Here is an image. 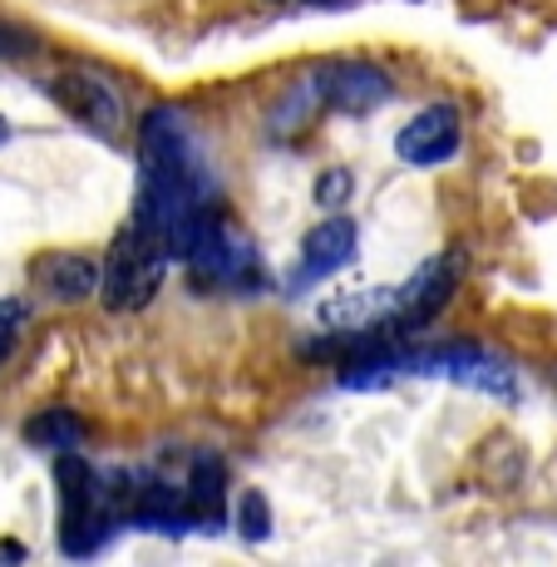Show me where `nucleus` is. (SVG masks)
<instances>
[{"mask_svg":"<svg viewBox=\"0 0 557 567\" xmlns=\"http://www.w3.org/2000/svg\"><path fill=\"white\" fill-rule=\"evenodd\" d=\"M54 484H60V548H64V558H90L124 514H118L114 494L100 484V474H94L74 450L60 454Z\"/></svg>","mask_w":557,"mask_h":567,"instance_id":"obj_1","label":"nucleus"},{"mask_svg":"<svg viewBox=\"0 0 557 567\" xmlns=\"http://www.w3.org/2000/svg\"><path fill=\"white\" fill-rule=\"evenodd\" d=\"M163 267H168V252L148 247L144 237L134 233V223L114 237L104 261V307L109 311H138L158 297L163 287Z\"/></svg>","mask_w":557,"mask_h":567,"instance_id":"obj_2","label":"nucleus"},{"mask_svg":"<svg viewBox=\"0 0 557 567\" xmlns=\"http://www.w3.org/2000/svg\"><path fill=\"white\" fill-rule=\"evenodd\" d=\"M458 144H464V124H458L454 104L420 109L395 134V154L414 163V168H440V163H450L458 154Z\"/></svg>","mask_w":557,"mask_h":567,"instance_id":"obj_3","label":"nucleus"},{"mask_svg":"<svg viewBox=\"0 0 557 567\" xmlns=\"http://www.w3.org/2000/svg\"><path fill=\"white\" fill-rule=\"evenodd\" d=\"M316 84H321V100L331 109H341V114H375V109L390 104V94H395L385 70H375V64H365V60L326 64V70L316 74Z\"/></svg>","mask_w":557,"mask_h":567,"instance_id":"obj_4","label":"nucleus"},{"mask_svg":"<svg viewBox=\"0 0 557 567\" xmlns=\"http://www.w3.org/2000/svg\"><path fill=\"white\" fill-rule=\"evenodd\" d=\"M454 281H458V252H444L440 261H424L405 287H400L395 316H390V331H410V326L434 321V311L450 301Z\"/></svg>","mask_w":557,"mask_h":567,"instance_id":"obj_5","label":"nucleus"},{"mask_svg":"<svg viewBox=\"0 0 557 567\" xmlns=\"http://www.w3.org/2000/svg\"><path fill=\"white\" fill-rule=\"evenodd\" d=\"M54 100L70 109L80 124L100 128V134H114V128L124 124V100H118L114 84H104L100 74H80V70L60 74V80H54Z\"/></svg>","mask_w":557,"mask_h":567,"instance_id":"obj_6","label":"nucleus"},{"mask_svg":"<svg viewBox=\"0 0 557 567\" xmlns=\"http://www.w3.org/2000/svg\"><path fill=\"white\" fill-rule=\"evenodd\" d=\"M355 247H360V233H355L351 217H326V223H316L311 237H306V247H301L297 287L331 277V271H341V267H351Z\"/></svg>","mask_w":557,"mask_h":567,"instance_id":"obj_7","label":"nucleus"},{"mask_svg":"<svg viewBox=\"0 0 557 567\" xmlns=\"http://www.w3.org/2000/svg\"><path fill=\"white\" fill-rule=\"evenodd\" d=\"M188 518L193 528L217 533L227 518V468L217 454H198L193 460V478H188Z\"/></svg>","mask_w":557,"mask_h":567,"instance_id":"obj_8","label":"nucleus"},{"mask_svg":"<svg viewBox=\"0 0 557 567\" xmlns=\"http://www.w3.org/2000/svg\"><path fill=\"white\" fill-rule=\"evenodd\" d=\"M35 277L45 281V291L54 301H84V297H94V291H100V267H94L90 257H80V252L45 257Z\"/></svg>","mask_w":557,"mask_h":567,"instance_id":"obj_9","label":"nucleus"},{"mask_svg":"<svg viewBox=\"0 0 557 567\" xmlns=\"http://www.w3.org/2000/svg\"><path fill=\"white\" fill-rule=\"evenodd\" d=\"M25 440L35 444V450L64 454V450H74V444L84 440V420L74 410H40L35 420L25 424Z\"/></svg>","mask_w":557,"mask_h":567,"instance_id":"obj_10","label":"nucleus"},{"mask_svg":"<svg viewBox=\"0 0 557 567\" xmlns=\"http://www.w3.org/2000/svg\"><path fill=\"white\" fill-rule=\"evenodd\" d=\"M237 528H243V538H252V543L267 538L271 514H267V498H261L257 488H247V494L237 498Z\"/></svg>","mask_w":557,"mask_h":567,"instance_id":"obj_11","label":"nucleus"},{"mask_svg":"<svg viewBox=\"0 0 557 567\" xmlns=\"http://www.w3.org/2000/svg\"><path fill=\"white\" fill-rule=\"evenodd\" d=\"M345 193H351V178H345L341 168H331V173H326V183H321V188H316V203H326V207H341Z\"/></svg>","mask_w":557,"mask_h":567,"instance_id":"obj_12","label":"nucleus"},{"mask_svg":"<svg viewBox=\"0 0 557 567\" xmlns=\"http://www.w3.org/2000/svg\"><path fill=\"white\" fill-rule=\"evenodd\" d=\"M20 321H25V301H0V336H10L16 341V331H20Z\"/></svg>","mask_w":557,"mask_h":567,"instance_id":"obj_13","label":"nucleus"},{"mask_svg":"<svg viewBox=\"0 0 557 567\" xmlns=\"http://www.w3.org/2000/svg\"><path fill=\"white\" fill-rule=\"evenodd\" d=\"M6 138H10V124H6V118H0V144H6Z\"/></svg>","mask_w":557,"mask_h":567,"instance_id":"obj_14","label":"nucleus"},{"mask_svg":"<svg viewBox=\"0 0 557 567\" xmlns=\"http://www.w3.org/2000/svg\"><path fill=\"white\" fill-rule=\"evenodd\" d=\"M316 6H341V0H316Z\"/></svg>","mask_w":557,"mask_h":567,"instance_id":"obj_15","label":"nucleus"}]
</instances>
